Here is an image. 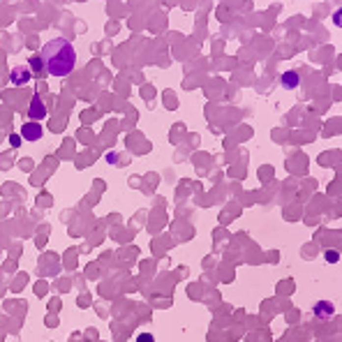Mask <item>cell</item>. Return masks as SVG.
<instances>
[{"instance_id":"6da1fadb","label":"cell","mask_w":342,"mask_h":342,"mask_svg":"<svg viewBox=\"0 0 342 342\" xmlns=\"http://www.w3.org/2000/svg\"><path fill=\"white\" fill-rule=\"evenodd\" d=\"M39 60H42V67H44V74H49V77H67L74 70V65H77V54H74V47H72L70 39L56 37L42 47Z\"/></svg>"},{"instance_id":"7a4b0ae2","label":"cell","mask_w":342,"mask_h":342,"mask_svg":"<svg viewBox=\"0 0 342 342\" xmlns=\"http://www.w3.org/2000/svg\"><path fill=\"white\" fill-rule=\"evenodd\" d=\"M47 116V107H44V102L39 95H32L30 104H28V118H30L32 123H37V120H44Z\"/></svg>"},{"instance_id":"3957f363","label":"cell","mask_w":342,"mask_h":342,"mask_svg":"<svg viewBox=\"0 0 342 342\" xmlns=\"http://www.w3.org/2000/svg\"><path fill=\"white\" fill-rule=\"evenodd\" d=\"M42 134H44V130H42V125L39 123H26L24 127H21V139H26V141H37V139H42Z\"/></svg>"},{"instance_id":"277c9868","label":"cell","mask_w":342,"mask_h":342,"mask_svg":"<svg viewBox=\"0 0 342 342\" xmlns=\"http://www.w3.org/2000/svg\"><path fill=\"white\" fill-rule=\"evenodd\" d=\"M30 77H32V72L26 67V65H19V67H14V70L9 72V81L14 86H24V84H28L30 81Z\"/></svg>"},{"instance_id":"5b68a950","label":"cell","mask_w":342,"mask_h":342,"mask_svg":"<svg viewBox=\"0 0 342 342\" xmlns=\"http://www.w3.org/2000/svg\"><path fill=\"white\" fill-rule=\"evenodd\" d=\"M312 314L319 317V319H331L335 314V308H333L331 301H319V303L312 308Z\"/></svg>"},{"instance_id":"8992f818","label":"cell","mask_w":342,"mask_h":342,"mask_svg":"<svg viewBox=\"0 0 342 342\" xmlns=\"http://www.w3.org/2000/svg\"><path fill=\"white\" fill-rule=\"evenodd\" d=\"M298 81H301V77H298L296 72H285V74H282V84H285V88H296Z\"/></svg>"},{"instance_id":"52a82bcc","label":"cell","mask_w":342,"mask_h":342,"mask_svg":"<svg viewBox=\"0 0 342 342\" xmlns=\"http://www.w3.org/2000/svg\"><path fill=\"white\" fill-rule=\"evenodd\" d=\"M30 65H32V70L37 72V74H42V72H44V67H42V60H39V56H32Z\"/></svg>"},{"instance_id":"ba28073f","label":"cell","mask_w":342,"mask_h":342,"mask_svg":"<svg viewBox=\"0 0 342 342\" xmlns=\"http://www.w3.org/2000/svg\"><path fill=\"white\" fill-rule=\"evenodd\" d=\"M137 342H155V338H153V335H148V333H141Z\"/></svg>"},{"instance_id":"9c48e42d","label":"cell","mask_w":342,"mask_h":342,"mask_svg":"<svg viewBox=\"0 0 342 342\" xmlns=\"http://www.w3.org/2000/svg\"><path fill=\"white\" fill-rule=\"evenodd\" d=\"M326 259H328V261H338L340 255H338V252H326Z\"/></svg>"},{"instance_id":"30bf717a","label":"cell","mask_w":342,"mask_h":342,"mask_svg":"<svg viewBox=\"0 0 342 342\" xmlns=\"http://www.w3.org/2000/svg\"><path fill=\"white\" fill-rule=\"evenodd\" d=\"M19 134H12V137H9V143H12V146H19Z\"/></svg>"}]
</instances>
